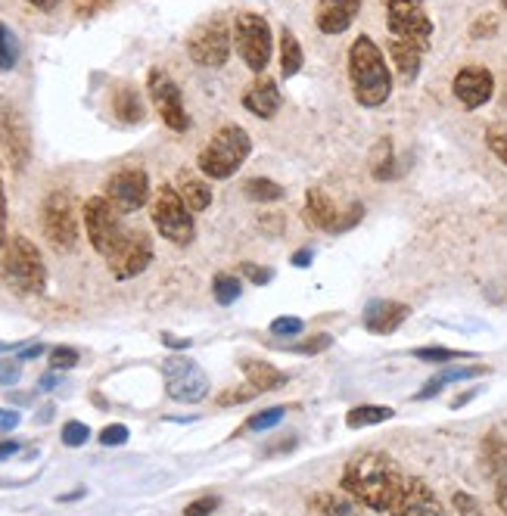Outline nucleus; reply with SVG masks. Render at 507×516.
I'll return each instance as SVG.
<instances>
[{"mask_svg": "<svg viewBox=\"0 0 507 516\" xmlns=\"http://www.w3.org/2000/svg\"><path fill=\"white\" fill-rule=\"evenodd\" d=\"M153 224L156 231L175 246H187L193 240V212L187 209V203L181 199V193L172 184H162L153 196V206H150Z\"/></svg>", "mask_w": 507, "mask_h": 516, "instance_id": "obj_6", "label": "nucleus"}, {"mask_svg": "<svg viewBox=\"0 0 507 516\" xmlns=\"http://www.w3.org/2000/svg\"><path fill=\"white\" fill-rule=\"evenodd\" d=\"M243 106L259 119H274L280 109V91L271 78H256L249 84V91L243 94Z\"/></svg>", "mask_w": 507, "mask_h": 516, "instance_id": "obj_21", "label": "nucleus"}, {"mask_svg": "<svg viewBox=\"0 0 507 516\" xmlns=\"http://www.w3.org/2000/svg\"><path fill=\"white\" fill-rule=\"evenodd\" d=\"M112 206H116L122 215H131L137 209L147 206L150 199V178L144 168H122L106 181V193H103Z\"/></svg>", "mask_w": 507, "mask_h": 516, "instance_id": "obj_14", "label": "nucleus"}, {"mask_svg": "<svg viewBox=\"0 0 507 516\" xmlns=\"http://www.w3.org/2000/svg\"><path fill=\"white\" fill-rule=\"evenodd\" d=\"M293 265H296V268H308V265H312V249H299V252L293 255Z\"/></svg>", "mask_w": 507, "mask_h": 516, "instance_id": "obj_52", "label": "nucleus"}, {"mask_svg": "<svg viewBox=\"0 0 507 516\" xmlns=\"http://www.w3.org/2000/svg\"><path fill=\"white\" fill-rule=\"evenodd\" d=\"M408 318H411V308L405 302L377 299L364 308V330L377 333V336H389V333H396Z\"/></svg>", "mask_w": 507, "mask_h": 516, "instance_id": "obj_19", "label": "nucleus"}, {"mask_svg": "<svg viewBox=\"0 0 507 516\" xmlns=\"http://www.w3.org/2000/svg\"><path fill=\"white\" fill-rule=\"evenodd\" d=\"M215 507H218V498L206 495V498H196L193 504H187L184 516H209V513H215Z\"/></svg>", "mask_w": 507, "mask_h": 516, "instance_id": "obj_46", "label": "nucleus"}, {"mask_svg": "<svg viewBox=\"0 0 507 516\" xmlns=\"http://www.w3.org/2000/svg\"><path fill=\"white\" fill-rule=\"evenodd\" d=\"M0 277L19 296H35L44 293L47 286V268L38 246L28 237L7 240L4 252H0Z\"/></svg>", "mask_w": 507, "mask_h": 516, "instance_id": "obj_4", "label": "nucleus"}, {"mask_svg": "<svg viewBox=\"0 0 507 516\" xmlns=\"http://www.w3.org/2000/svg\"><path fill=\"white\" fill-rule=\"evenodd\" d=\"M330 346H333V336L330 333H318V336L305 339V342H296L293 352H299V355H318V352H324Z\"/></svg>", "mask_w": 507, "mask_h": 516, "instance_id": "obj_39", "label": "nucleus"}, {"mask_svg": "<svg viewBox=\"0 0 507 516\" xmlns=\"http://www.w3.org/2000/svg\"><path fill=\"white\" fill-rule=\"evenodd\" d=\"M480 457H483V470H486L492 479L507 476V442H504L498 433H489V436L483 439Z\"/></svg>", "mask_w": 507, "mask_h": 516, "instance_id": "obj_25", "label": "nucleus"}, {"mask_svg": "<svg viewBox=\"0 0 507 516\" xmlns=\"http://www.w3.org/2000/svg\"><path fill=\"white\" fill-rule=\"evenodd\" d=\"M501 7H504V10H507V0H501Z\"/></svg>", "mask_w": 507, "mask_h": 516, "instance_id": "obj_60", "label": "nucleus"}, {"mask_svg": "<svg viewBox=\"0 0 507 516\" xmlns=\"http://www.w3.org/2000/svg\"><path fill=\"white\" fill-rule=\"evenodd\" d=\"M234 44H237L240 60L252 72H265L268 69L274 38H271V25H268L265 16H259V13H240L237 22H234Z\"/></svg>", "mask_w": 507, "mask_h": 516, "instance_id": "obj_8", "label": "nucleus"}, {"mask_svg": "<svg viewBox=\"0 0 507 516\" xmlns=\"http://www.w3.org/2000/svg\"><path fill=\"white\" fill-rule=\"evenodd\" d=\"M0 147H4L16 171H22L32 159V134H28L22 112L10 103H0Z\"/></svg>", "mask_w": 507, "mask_h": 516, "instance_id": "obj_15", "label": "nucleus"}, {"mask_svg": "<svg viewBox=\"0 0 507 516\" xmlns=\"http://www.w3.org/2000/svg\"><path fill=\"white\" fill-rule=\"evenodd\" d=\"M396 417V411L386 408V405H358L346 414V423L352 429H361V426H377V423H386Z\"/></svg>", "mask_w": 507, "mask_h": 516, "instance_id": "obj_28", "label": "nucleus"}, {"mask_svg": "<svg viewBox=\"0 0 507 516\" xmlns=\"http://www.w3.org/2000/svg\"><path fill=\"white\" fill-rule=\"evenodd\" d=\"M486 147L507 168V125H489L486 128Z\"/></svg>", "mask_w": 507, "mask_h": 516, "instance_id": "obj_35", "label": "nucleus"}, {"mask_svg": "<svg viewBox=\"0 0 507 516\" xmlns=\"http://www.w3.org/2000/svg\"><path fill=\"white\" fill-rule=\"evenodd\" d=\"M240 370L246 374V383H252V389H256V392H274V389H280L287 383L284 370H277L274 364L259 361V358H243Z\"/></svg>", "mask_w": 507, "mask_h": 516, "instance_id": "obj_22", "label": "nucleus"}, {"mask_svg": "<svg viewBox=\"0 0 507 516\" xmlns=\"http://www.w3.org/2000/svg\"><path fill=\"white\" fill-rule=\"evenodd\" d=\"M389 56L405 81H414L433 41V19L424 0H386Z\"/></svg>", "mask_w": 507, "mask_h": 516, "instance_id": "obj_2", "label": "nucleus"}, {"mask_svg": "<svg viewBox=\"0 0 507 516\" xmlns=\"http://www.w3.org/2000/svg\"><path fill=\"white\" fill-rule=\"evenodd\" d=\"M414 358L427 361V364H448L455 358H473V355L458 352V349H445V346H424V349H414Z\"/></svg>", "mask_w": 507, "mask_h": 516, "instance_id": "obj_34", "label": "nucleus"}, {"mask_svg": "<svg viewBox=\"0 0 507 516\" xmlns=\"http://www.w3.org/2000/svg\"><path fill=\"white\" fill-rule=\"evenodd\" d=\"M405 470L386 451H361L343 470V492L374 513H389L405 492Z\"/></svg>", "mask_w": 507, "mask_h": 516, "instance_id": "obj_1", "label": "nucleus"}, {"mask_svg": "<svg viewBox=\"0 0 507 516\" xmlns=\"http://www.w3.org/2000/svg\"><path fill=\"white\" fill-rule=\"evenodd\" d=\"M7 246V193H4V181H0V249Z\"/></svg>", "mask_w": 507, "mask_h": 516, "instance_id": "obj_48", "label": "nucleus"}, {"mask_svg": "<svg viewBox=\"0 0 507 516\" xmlns=\"http://www.w3.org/2000/svg\"><path fill=\"white\" fill-rule=\"evenodd\" d=\"M473 395H476V389H473V392H464V395H458V398L452 401V408H464L467 401H473Z\"/></svg>", "mask_w": 507, "mask_h": 516, "instance_id": "obj_57", "label": "nucleus"}, {"mask_svg": "<svg viewBox=\"0 0 507 516\" xmlns=\"http://www.w3.org/2000/svg\"><path fill=\"white\" fill-rule=\"evenodd\" d=\"M16 426H19L16 411H0V429H4V433H7V429H16Z\"/></svg>", "mask_w": 507, "mask_h": 516, "instance_id": "obj_51", "label": "nucleus"}, {"mask_svg": "<svg viewBox=\"0 0 507 516\" xmlns=\"http://www.w3.org/2000/svg\"><path fill=\"white\" fill-rule=\"evenodd\" d=\"M187 53L196 66L221 69L231 56V32L221 16H209L193 28L187 38Z\"/></svg>", "mask_w": 507, "mask_h": 516, "instance_id": "obj_9", "label": "nucleus"}, {"mask_svg": "<svg viewBox=\"0 0 507 516\" xmlns=\"http://www.w3.org/2000/svg\"><path fill=\"white\" fill-rule=\"evenodd\" d=\"M240 274H243L249 283H259V286H265V283H271V280H274V271H271V268L252 265V262H243V265H240Z\"/></svg>", "mask_w": 507, "mask_h": 516, "instance_id": "obj_44", "label": "nucleus"}, {"mask_svg": "<svg viewBox=\"0 0 507 516\" xmlns=\"http://www.w3.org/2000/svg\"><path fill=\"white\" fill-rule=\"evenodd\" d=\"M56 383H60V380H56V374H47V377L38 380V389L41 392H50V389H56Z\"/></svg>", "mask_w": 507, "mask_h": 516, "instance_id": "obj_56", "label": "nucleus"}, {"mask_svg": "<svg viewBox=\"0 0 507 516\" xmlns=\"http://www.w3.org/2000/svg\"><path fill=\"white\" fill-rule=\"evenodd\" d=\"M153 262V240L144 231H125L122 243L106 255L109 274L116 280H131L144 274Z\"/></svg>", "mask_w": 507, "mask_h": 516, "instance_id": "obj_12", "label": "nucleus"}, {"mask_svg": "<svg viewBox=\"0 0 507 516\" xmlns=\"http://www.w3.org/2000/svg\"><path fill=\"white\" fill-rule=\"evenodd\" d=\"M112 112H116V119L125 122V125H137L144 122V100H140V94L131 88V84L119 81L116 91H112Z\"/></svg>", "mask_w": 507, "mask_h": 516, "instance_id": "obj_23", "label": "nucleus"}, {"mask_svg": "<svg viewBox=\"0 0 507 516\" xmlns=\"http://www.w3.org/2000/svg\"><path fill=\"white\" fill-rule=\"evenodd\" d=\"M240 290H243V283L234 274H215V280H212V293H215L218 305H234L240 299Z\"/></svg>", "mask_w": 507, "mask_h": 516, "instance_id": "obj_30", "label": "nucleus"}, {"mask_svg": "<svg viewBox=\"0 0 507 516\" xmlns=\"http://www.w3.org/2000/svg\"><path fill=\"white\" fill-rule=\"evenodd\" d=\"M349 81L355 100L364 109L383 106L392 94V72L383 60V50L368 35L355 38L349 47Z\"/></svg>", "mask_w": 507, "mask_h": 516, "instance_id": "obj_3", "label": "nucleus"}, {"mask_svg": "<svg viewBox=\"0 0 507 516\" xmlns=\"http://www.w3.org/2000/svg\"><path fill=\"white\" fill-rule=\"evenodd\" d=\"M162 342H165L168 349H175V352L190 349V339H178V336H172V333H162Z\"/></svg>", "mask_w": 507, "mask_h": 516, "instance_id": "obj_50", "label": "nucleus"}, {"mask_svg": "<svg viewBox=\"0 0 507 516\" xmlns=\"http://www.w3.org/2000/svg\"><path fill=\"white\" fill-rule=\"evenodd\" d=\"M343 212L346 209L336 206L321 187H312L305 193V221L312 227H318V231L343 234Z\"/></svg>", "mask_w": 507, "mask_h": 516, "instance_id": "obj_18", "label": "nucleus"}, {"mask_svg": "<svg viewBox=\"0 0 507 516\" xmlns=\"http://www.w3.org/2000/svg\"><path fill=\"white\" fill-rule=\"evenodd\" d=\"M252 153V140L240 125H224L200 153V171L209 181H224L240 171Z\"/></svg>", "mask_w": 507, "mask_h": 516, "instance_id": "obj_5", "label": "nucleus"}, {"mask_svg": "<svg viewBox=\"0 0 507 516\" xmlns=\"http://www.w3.org/2000/svg\"><path fill=\"white\" fill-rule=\"evenodd\" d=\"M28 398H32V395H25V392H13V395H10V401H13V405H25Z\"/></svg>", "mask_w": 507, "mask_h": 516, "instance_id": "obj_58", "label": "nucleus"}, {"mask_svg": "<svg viewBox=\"0 0 507 516\" xmlns=\"http://www.w3.org/2000/svg\"><path fill=\"white\" fill-rule=\"evenodd\" d=\"M38 355H44V346L38 342V346H28L25 352H19V361H32V358H38Z\"/></svg>", "mask_w": 507, "mask_h": 516, "instance_id": "obj_54", "label": "nucleus"}, {"mask_svg": "<svg viewBox=\"0 0 507 516\" xmlns=\"http://www.w3.org/2000/svg\"><path fill=\"white\" fill-rule=\"evenodd\" d=\"M19 451L16 442H0V461H7V457H13Z\"/></svg>", "mask_w": 507, "mask_h": 516, "instance_id": "obj_55", "label": "nucleus"}, {"mask_svg": "<svg viewBox=\"0 0 507 516\" xmlns=\"http://www.w3.org/2000/svg\"><path fill=\"white\" fill-rule=\"evenodd\" d=\"M243 193L252 199V203H280V199H284V187L268 178H249L243 184Z\"/></svg>", "mask_w": 507, "mask_h": 516, "instance_id": "obj_29", "label": "nucleus"}, {"mask_svg": "<svg viewBox=\"0 0 507 516\" xmlns=\"http://www.w3.org/2000/svg\"><path fill=\"white\" fill-rule=\"evenodd\" d=\"M389 516H445V507L424 479L408 476L405 492L396 501V507L389 510Z\"/></svg>", "mask_w": 507, "mask_h": 516, "instance_id": "obj_17", "label": "nucleus"}, {"mask_svg": "<svg viewBox=\"0 0 507 516\" xmlns=\"http://www.w3.org/2000/svg\"><path fill=\"white\" fill-rule=\"evenodd\" d=\"M175 190L181 193V199L187 203L190 212H206L212 206V187L203 181V178H196L190 175V171H178V184Z\"/></svg>", "mask_w": 507, "mask_h": 516, "instance_id": "obj_24", "label": "nucleus"}, {"mask_svg": "<svg viewBox=\"0 0 507 516\" xmlns=\"http://www.w3.org/2000/svg\"><path fill=\"white\" fill-rule=\"evenodd\" d=\"M302 327H305V324H302L299 318H277V321H271V333L280 336V339H287V336L293 339V336H299Z\"/></svg>", "mask_w": 507, "mask_h": 516, "instance_id": "obj_43", "label": "nucleus"}, {"mask_svg": "<svg viewBox=\"0 0 507 516\" xmlns=\"http://www.w3.org/2000/svg\"><path fill=\"white\" fill-rule=\"evenodd\" d=\"M361 0H321L318 4V28L324 35H343L355 22Z\"/></svg>", "mask_w": 507, "mask_h": 516, "instance_id": "obj_20", "label": "nucleus"}, {"mask_svg": "<svg viewBox=\"0 0 507 516\" xmlns=\"http://www.w3.org/2000/svg\"><path fill=\"white\" fill-rule=\"evenodd\" d=\"M0 352H10V346H7V342H0Z\"/></svg>", "mask_w": 507, "mask_h": 516, "instance_id": "obj_59", "label": "nucleus"}, {"mask_svg": "<svg viewBox=\"0 0 507 516\" xmlns=\"http://www.w3.org/2000/svg\"><path fill=\"white\" fill-rule=\"evenodd\" d=\"M302 44H299V38L290 32V28H284V32H280V72H284V78H293V75H299V69H302Z\"/></svg>", "mask_w": 507, "mask_h": 516, "instance_id": "obj_27", "label": "nucleus"}, {"mask_svg": "<svg viewBox=\"0 0 507 516\" xmlns=\"http://www.w3.org/2000/svg\"><path fill=\"white\" fill-rule=\"evenodd\" d=\"M84 231H88V240L100 255H109L122 243L128 227L122 224V212L106 196H91L84 203Z\"/></svg>", "mask_w": 507, "mask_h": 516, "instance_id": "obj_10", "label": "nucleus"}, {"mask_svg": "<svg viewBox=\"0 0 507 516\" xmlns=\"http://www.w3.org/2000/svg\"><path fill=\"white\" fill-rule=\"evenodd\" d=\"M147 94L159 112V119L172 128V131H187L190 128V116L184 109V97H181V88L175 84V78L162 72V69H150L147 75Z\"/></svg>", "mask_w": 507, "mask_h": 516, "instance_id": "obj_13", "label": "nucleus"}, {"mask_svg": "<svg viewBox=\"0 0 507 516\" xmlns=\"http://www.w3.org/2000/svg\"><path fill=\"white\" fill-rule=\"evenodd\" d=\"M452 94L464 109H480L495 94V78L483 66H464L452 81Z\"/></svg>", "mask_w": 507, "mask_h": 516, "instance_id": "obj_16", "label": "nucleus"}, {"mask_svg": "<svg viewBox=\"0 0 507 516\" xmlns=\"http://www.w3.org/2000/svg\"><path fill=\"white\" fill-rule=\"evenodd\" d=\"M162 377H165V392L172 395L181 405H196L209 395V377L206 370L184 358V355H172L162 361Z\"/></svg>", "mask_w": 507, "mask_h": 516, "instance_id": "obj_11", "label": "nucleus"}, {"mask_svg": "<svg viewBox=\"0 0 507 516\" xmlns=\"http://www.w3.org/2000/svg\"><path fill=\"white\" fill-rule=\"evenodd\" d=\"M495 504H498L501 513L507 516V476H501V479L495 482Z\"/></svg>", "mask_w": 507, "mask_h": 516, "instance_id": "obj_49", "label": "nucleus"}, {"mask_svg": "<svg viewBox=\"0 0 507 516\" xmlns=\"http://www.w3.org/2000/svg\"><path fill=\"white\" fill-rule=\"evenodd\" d=\"M19 63V44L7 25H0V72H10Z\"/></svg>", "mask_w": 507, "mask_h": 516, "instance_id": "obj_32", "label": "nucleus"}, {"mask_svg": "<svg viewBox=\"0 0 507 516\" xmlns=\"http://www.w3.org/2000/svg\"><path fill=\"white\" fill-rule=\"evenodd\" d=\"M128 442V426L125 423H112L100 433V445L106 448H116V445H125Z\"/></svg>", "mask_w": 507, "mask_h": 516, "instance_id": "obj_40", "label": "nucleus"}, {"mask_svg": "<svg viewBox=\"0 0 507 516\" xmlns=\"http://www.w3.org/2000/svg\"><path fill=\"white\" fill-rule=\"evenodd\" d=\"M280 420H284V408H268V411H259L246 420V429H256V433H265V429H274Z\"/></svg>", "mask_w": 507, "mask_h": 516, "instance_id": "obj_36", "label": "nucleus"}, {"mask_svg": "<svg viewBox=\"0 0 507 516\" xmlns=\"http://www.w3.org/2000/svg\"><path fill=\"white\" fill-rule=\"evenodd\" d=\"M489 374V367H483V364H473V367H452V370H442L439 377H433L442 389L448 386V383H458V380H476V377H486Z\"/></svg>", "mask_w": 507, "mask_h": 516, "instance_id": "obj_33", "label": "nucleus"}, {"mask_svg": "<svg viewBox=\"0 0 507 516\" xmlns=\"http://www.w3.org/2000/svg\"><path fill=\"white\" fill-rule=\"evenodd\" d=\"M470 35L473 38H492V35H498V16L495 13L480 16V19L470 25Z\"/></svg>", "mask_w": 507, "mask_h": 516, "instance_id": "obj_42", "label": "nucleus"}, {"mask_svg": "<svg viewBox=\"0 0 507 516\" xmlns=\"http://www.w3.org/2000/svg\"><path fill=\"white\" fill-rule=\"evenodd\" d=\"M78 352L72 349V346H56V349H50V367L53 370H72V367H78Z\"/></svg>", "mask_w": 507, "mask_h": 516, "instance_id": "obj_38", "label": "nucleus"}, {"mask_svg": "<svg viewBox=\"0 0 507 516\" xmlns=\"http://www.w3.org/2000/svg\"><path fill=\"white\" fill-rule=\"evenodd\" d=\"M252 395H256V389H231V392H224V395L218 398V405L228 408V405H237V401H249Z\"/></svg>", "mask_w": 507, "mask_h": 516, "instance_id": "obj_47", "label": "nucleus"}, {"mask_svg": "<svg viewBox=\"0 0 507 516\" xmlns=\"http://www.w3.org/2000/svg\"><path fill=\"white\" fill-rule=\"evenodd\" d=\"M452 504H455V510H458L461 516H483L480 501H476L473 495H467V492H455Z\"/></svg>", "mask_w": 507, "mask_h": 516, "instance_id": "obj_45", "label": "nucleus"}, {"mask_svg": "<svg viewBox=\"0 0 507 516\" xmlns=\"http://www.w3.org/2000/svg\"><path fill=\"white\" fill-rule=\"evenodd\" d=\"M22 377V361L19 358H0V386H13Z\"/></svg>", "mask_w": 507, "mask_h": 516, "instance_id": "obj_41", "label": "nucleus"}, {"mask_svg": "<svg viewBox=\"0 0 507 516\" xmlns=\"http://www.w3.org/2000/svg\"><path fill=\"white\" fill-rule=\"evenodd\" d=\"M41 227L44 237L56 252H72L78 243V209L75 199L66 190H56L44 199L41 206Z\"/></svg>", "mask_w": 507, "mask_h": 516, "instance_id": "obj_7", "label": "nucleus"}, {"mask_svg": "<svg viewBox=\"0 0 507 516\" xmlns=\"http://www.w3.org/2000/svg\"><path fill=\"white\" fill-rule=\"evenodd\" d=\"M308 516H358L355 504L333 495V492H321L308 498Z\"/></svg>", "mask_w": 507, "mask_h": 516, "instance_id": "obj_26", "label": "nucleus"}, {"mask_svg": "<svg viewBox=\"0 0 507 516\" xmlns=\"http://www.w3.org/2000/svg\"><path fill=\"white\" fill-rule=\"evenodd\" d=\"M28 4H32L35 10H41V13H50V10L60 7V0H28Z\"/></svg>", "mask_w": 507, "mask_h": 516, "instance_id": "obj_53", "label": "nucleus"}, {"mask_svg": "<svg viewBox=\"0 0 507 516\" xmlns=\"http://www.w3.org/2000/svg\"><path fill=\"white\" fill-rule=\"evenodd\" d=\"M88 439H91V429L84 426L81 420H69V423L63 426V445H69V448H81Z\"/></svg>", "mask_w": 507, "mask_h": 516, "instance_id": "obj_37", "label": "nucleus"}, {"mask_svg": "<svg viewBox=\"0 0 507 516\" xmlns=\"http://www.w3.org/2000/svg\"><path fill=\"white\" fill-rule=\"evenodd\" d=\"M371 171H374V178L377 181H389L392 178V140L383 137L374 153H371Z\"/></svg>", "mask_w": 507, "mask_h": 516, "instance_id": "obj_31", "label": "nucleus"}]
</instances>
